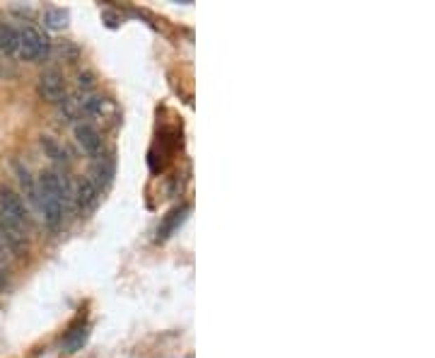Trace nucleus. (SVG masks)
<instances>
[{"mask_svg":"<svg viewBox=\"0 0 435 358\" xmlns=\"http://www.w3.org/2000/svg\"><path fill=\"white\" fill-rule=\"evenodd\" d=\"M39 184V211L44 225L51 232H56L63 225V213H65V201L70 199V187L68 179L58 172L48 170L36 179Z\"/></svg>","mask_w":435,"mask_h":358,"instance_id":"1","label":"nucleus"},{"mask_svg":"<svg viewBox=\"0 0 435 358\" xmlns=\"http://www.w3.org/2000/svg\"><path fill=\"white\" fill-rule=\"evenodd\" d=\"M18 53L25 61H41L48 53L46 34L34 25H25L18 32Z\"/></svg>","mask_w":435,"mask_h":358,"instance_id":"2","label":"nucleus"},{"mask_svg":"<svg viewBox=\"0 0 435 358\" xmlns=\"http://www.w3.org/2000/svg\"><path fill=\"white\" fill-rule=\"evenodd\" d=\"M0 218H5L8 223L27 230L29 227V213L25 208V201L18 192H13L10 187H0Z\"/></svg>","mask_w":435,"mask_h":358,"instance_id":"3","label":"nucleus"},{"mask_svg":"<svg viewBox=\"0 0 435 358\" xmlns=\"http://www.w3.org/2000/svg\"><path fill=\"white\" fill-rule=\"evenodd\" d=\"M39 95L51 105H61L65 100V83L58 70H46L39 75Z\"/></svg>","mask_w":435,"mask_h":358,"instance_id":"4","label":"nucleus"},{"mask_svg":"<svg viewBox=\"0 0 435 358\" xmlns=\"http://www.w3.org/2000/svg\"><path fill=\"white\" fill-rule=\"evenodd\" d=\"M75 138H78V145L85 150L90 157H102V138L100 133H97L95 126H90V124H75Z\"/></svg>","mask_w":435,"mask_h":358,"instance_id":"5","label":"nucleus"},{"mask_svg":"<svg viewBox=\"0 0 435 358\" xmlns=\"http://www.w3.org/2000/svg\"><path fill=\"white\" fill-rule=\"evenodd\" d=\"M15 175H18V182L22 187V194H25V199L34 206L36 211H39V184H36V179L32 177L29 167L22 165V162H15Z\"/></svg>","mask_w":435,"mask_h":358,"instance_id":"6","label":"nucleus"},{"mask_svg":"<svg viewBox=\"0 0 435 358\" xmlns=\"http://www.w3.org/2000/svg\"><path fill=\"white\" fill-rule=\"evenodd\" d=\"M97 199H100V192H97V187L90 182V177L80 179L78 187H75V194H73L75 208H78L80 213H87V211L95 208Z\"/></svg>","mask_w":435,"mask_h":358,"instance_id":"7","label":"nucleus"},{"mask_svg":"<svg viewBox=\"0 0 435 358\" xmlns=\"http://www.w3.org/2000/svg\"><path fill=\"white\" fill-rule=\"evenodd\" d=\"M114 179V157H97L95 160V167H92V175H90V182L97 187V192L102 194V189H107L109 184H112Z\"/></svg>","mask_w":435,"mask_h":358,"instance_id":"8","label":"nucleus"},{"mask_svg":"<svg viewBox=\"0 0 435 358\" xmlns=\"http://www.w3.org/2000/svg\"><path fill=\"white\" fill-rule=\"evenodd\" d=\"M87 336H90V327L85 322H78L68 334L63 336V351L65 354H75L87 344Z\"/></svg>","mask_w":435,"mask_h":358,"instance_id":"9","label":"nucleus"},{"mask_svg":"<svg viewBox=\"0 0 435 358\" xmlns=\"http://www.w3.org/2000/svg\"><path fill=\"white\" fill-rule=\"evenodd\" d=\"M187 213H189V206H179V208H174L172 213H167V218L162 220L160 227H157V240H167V237L184 223Z\"/></svg>","mask_w":435,"mask_h":358,"instance_id":"10","label":"nucleus"},{"mask_svg":"<svg viewBox=\"0 0 435 358\" xmlns=\"http://www.w3.org/2000/svg\"><path fill=\"white\" fill-rule=\"evenodd\" d=\"M41 148H44V153H46L53 162H56V165H61V167L70 165L68 153H65V148H63L61 143H58L56 138H51V135H41Z\"/></svg>","mask_w":435,"mask_h":358,"instance_id":"11","label":"nucleus"},{"mask_svg":"<svg viewBox=\"0 0 435 358\" xmlns=\"http://www.w3.org/2000/svg\"><path fill=\"white\" fill-rule=\"evenodd\" d=\"M0 53L5 56L18 53V29L5 22H0Z\"/></svg>","mask_w":435,"mask_h":358,"instance_id":"12","label":"nucleus"},{"mask_svg":"<svg viewBox=\"0 0 435 358\" xmlns=\"http://www.w3.org/2000/svg\"><path fill=\"white\" fill-rule=\"evenodd\" d=\"M44 25H46L48 29H63V27L68 25V10H61V8L48 10V13L44 15Z\"/></svg>","mask_w":435,"mask_h":358,"instance_id":"13","label":"nucleus"},{"mask_svg":"<svg viewBox=\"0 0 435 358\" xmlns=\"http://www.w3.org/2000/svg\"><path fill=\"white\" fill-rule=\"evenodd\" d=\"M3 262H5V247L0 245V267H3Z\"/></svg>","mask_w":435,"mask_h":358,"instance_id":"14","label":"nucleus"}]
</instances>
